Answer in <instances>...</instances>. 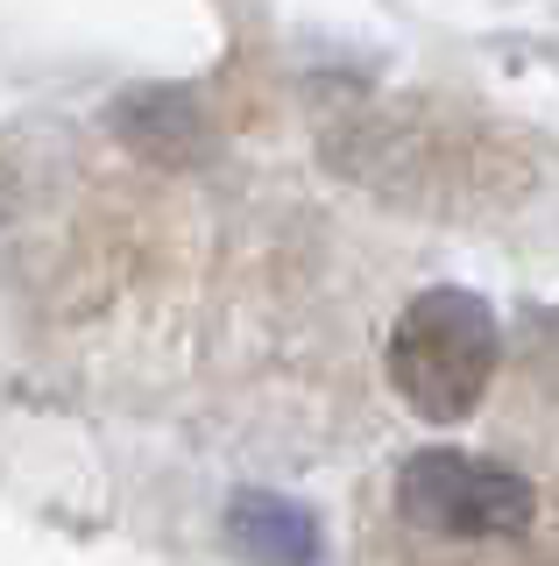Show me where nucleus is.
<instances>
[{
	"instance_id": "1",
	"label": "nucleus",
	"mask_w": 559,
	"mask_h": 566,
	"mask_svg": "<svg viewBox=\"0 0 559 566\" xmlns=\"http://www.w3.org/2000/svg\"><path fill=\"white\" fill-rule=\"evenodd\" d=\"M496 354H503L496 312L475 291H461V283H440V291H418L404 318H397L390 382L418 418L453 424L482 403L488 376H496Z\"/></svg>"
},
{
	"instance_id": "2",
	"label": "nucleus",
	"mask_w": 559,
	"mask_h": 566,
	"mask_svg": "<svg viewBox=\"0 0 559 566\" xmlns=\"http://www.w3.org/2000/svg\"><path fill=\"white\" fill-rule=\"evenodd\" d=\"M538 495L524 474L496 468V460H475V453H453V447H425L397 468V517L411 531L440 545H496V538H517L531 524Z\"/></svg>"
},
{
	"instance_id": "3",
	"label": "nucleus",
	"mask_w": 559,
	"mask_h": 566,
	"mask_svg": "<svg viewBox=\"0 0 559 566\" xmlns=\"http://www.w3.org/2000/svg\"><path fill=\"white\" fill-rule=\"evenodd\" d=\"M234 538L249 545L262 566H312V553H319L305 510L270 503V495H241V503H234Z\"/></svg>"
}]
</instances>
